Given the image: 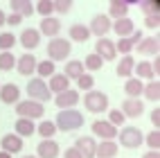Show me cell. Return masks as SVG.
<instances>
[{"label": "cell", "instance_id": "6da1fadb", "mask_svg": "<svg viewBox=\"0 0 160 158\" xmlns=\"http://www.w3.org/2000/svg\"><path fill=\"white\" fill-rule=\"evenodd\" d=\"M83 124V115L79 111H74V109H68V111H59L57 115V122L54 126L61 131H74V129H79V126Z\"/></svg>", "mask_w": 160, "mask_h": 158}, {"label": "cell", "instance_id": "7a4b0ae2", "mask_svg": "<svg viewBox=\"0 0 160 158\" xmlns=\"http://www.w3.org/2000/svg\"><path fill=\"white\" fill-rule=\"evenodd\" d=\"M16 113L20 115V118H25V120H38V118H43L45 106L38 104V102H34V99H25V102L16 104Z\"/></svg>", "mask_w": 160, "mask_h": 158}, {"label": "cell", "instance_id": "3957f363", "mask_svg": "<svg viewBox=\"0 0 160 158\" xmlns=\"http://www.w3.org/2000/svg\"><path fill=\"white\" fill-rule=\"evenodd\" d=\"M70 52H72L70 41H66V38H52L48 43V57H50L52 63L54 61H66V57Z\"/></svg>", "mask_w": 160, "mask_h": 158}, {"label": "cell", "instance_id": "277c9868", "mask_svg": "<svg viewBox=\"0 0 160 158\" xmlns=\"http://www.w3.org/2000/svg\"><path fill=\"white\" fill-rule=\"evenodd\" d=\"M83 104H86V109L90 113H102L108 109V97L99 90H88L86 97H83Z\"/></svg>", "mask_w": 160, "mask_h": 158}, {"label": "cell", "instance_id": "5b68a950", "mask_svg": "<svg viewBox=\"0 0 160 158\" xmlns=\"http://www.w3.org/2000/svg\"><path fill=\"white\" fill-rule=\"evenodd\" d=\"M120 142L126 147V149H135V147H140L144 142V135H142V131L138 129V126H124L120 131Z\"/></svg>", "mask_w": 160, "mask_h": 158}, {"label": "cell", "instance_id": "8992f818", "mask_svg": "<svg viewBox=\"0 0 160 158\" xmlns=\"http://www.w3.org/2000/svg\"><path fill=\"white\" fill-rule=\"evenodd\" d=\"M27 93H29V99H34V102H48L52 97V93L48 88V84L43 79H29L27 84Z\"/></svg>", "mask_w": 160, "mask_h": 158}, {"label": "cell", "instance_id": "52a82bcc", "mask_svg": "<svg viewBox=\"0 0 160 158\" xmlns=\"http://www.w3.org/2000/svg\"><path fill=\"white\" fill-rule=\"evenodd\" d=\"M95 54H97L102 61H113V59L117 57V52H115V43L102 36V38L97 41V45H95Z\"/></svg>", "mask_w": 160, "mask_h": 158}, {"label": "cell", "instance_id": "ba28073f", "mask_svg": "<svg viewBox=\"0 0 160 158\" xmlns=\"http://www.w3.org/2000/svg\"><path fill=\"white\" fill-rule=\"evenodd\" d=\"M90 126H92V133H95V135H99V138H104V140H113L115 135H117V126H113L111 122L95 120Z\"/></svg>", "mask_w": 160, "mask_h": 158}, {"label": "cell", "instance_id": "9c48e42d", "mask_svg": "<svg viewBox=\"0 0 160 158\" xmlns=\"http://www.w3.org/2000/svg\"><path fill=\"white\" fill-rule=\"evenodd\" d=\"M95 147H97V142L90 135H83V138L74 140V149L81 154V158H95Z\"/></svg>", "mask_w": 160, "mask_h": 158}, {"label": "cell", "instance_id": "30bf717a", "mask_svg": "<svg viewBox=\"0 0 160 158\" xmlns=\"http://www.w3.org/2000/svg\"><path fill=\"white\" fill-rule=\"evenodd\" d=\"M36 63H38V61H36V57L27 52V54H23V57L16 61V70H18L23 77H29L32 72H36Z\"/></svg>", "mask_w": 160, "mask_h": 158}, {"label": "cell", "instance_id": "8fae6325", "mask_svg": "<svg viewBox=\"0 0 160 158\" xmlns=\"http://www.w3.org/2000/svg\"><path fill=\"white\" fill-rule=\"evenodd\" d=\"M111 29V18L108 16H104V14H97V16H92V23L88 27L90 34H97L102 38V34H106V32Z\"/></svg>", "mask_w": 160, "mask_h": 158}, {"label": "cell", "instance_id": "7c38bea8", "mask_svg": "<svg viewBox=\"0 0 160 158\" xmlns=\"http://www.w3.org/2000/svg\"><path fill=\"white\" fill-rule=\"evenodd\" d=\"M54 102H57V106H61V111H68L70 106H74V104L79 102V93H77V90H72V88H68V90L59 93Z\"/></svg>", "mask_w": 160, "mask_h": 158}, {"label": "cell", "instance_id": "4fadbf2b", "mask_svg": "<svg viewBox=\"0 0 160 158\" xmlns=\"http://www.w3.org/2000/svg\"><path fill=\"white\" fill-rule=\"evenodd\" d=\"M0 145H2L5 154L12 156V154H18L20 149H23V138H18L16 133H7V135H2V142Z\"/></svg>", "mask_w": 160, "mask_h": 158}, {"label": "cell", "instance_id": "5bb4252c", "mask_svg": "<svg viewBox=\"0 0 160 158\" xmlns=\"http://www.w3.org/2000/svg\"><path fill=\"white\" fill-rule=\"evenodd\" d=\"M0 99L5 104H18L20 99V88L16 84H5V86H0Z\"/></svg>", "mask_w": 160, "mask_h": 158}, {"label": "cell", "instance_id": "9a60e30c", "mask_svg": "<svg viewBox=\"0 0 160 158\" xmlns=\"http://www.w3.org/2000/svg\"><path fill=\"white\" fill-rule=\"evenodd\" d=\"M20 43H23L25 50H34L38 43H41V32L38 29H25L23 34H20Z\"/></svg>", "mask_w": 160, "mask_h": 158}, {"label": "cell", "instance_id": "2e32d148", "mask_svg": "<svg viewBox=\"0 0 160 158\" xmlns=\"http://www.w3.org/2000/svg\"><path fill=\"white\" fill-rule=\"evenodd\" d=\"M144 113V106L140 99H126L122 104V115L124 118H138V115Z\"/></svg>", "mask_w": 160, "mask_h": 158}, {"label": "cell", "instance_id": "e0dca14e", "mask_svg": "<svg viewBox=\"0 0 160 158\" xmlns=\"http://www.w3.org/2000/svg\"><path fill=\"white\" fill-rule=\"evenodd\" d=\"M48 88H50V93H63V90H68L70 88V79L66 77V75H52L50 77V84H48Z\"/></svg>", "mask_w": 160, "mask_h": 158}, {"label": "cell", "instance_id": "ac0fdd59", "mask_svg": "<svg viewBox=\"0 0 160 158\" xmlns=\"http://www.w3.org/2000/svg\"><path fill=\"white\" fill-rule=\"evenodd\" d=\"M38 158H57L59 156V145L54 140H43L38 142Z\"/></svg>", "mask_w": 160, "mask_h": 158}, {"label": "cell", "instance_id": "d6986e66", "mask_svg": "<svg viewBox=\"0 0 160 158\" xmlns=\"http://www.w3.org/2000/svg\"><path fill=\"white\" fill-rule=\"evenodd\" d=\"M41 32H43V34H48V36H52V38H57V34L61 32L59 18H52V16L43 18V20H41Z\"/></svg>", "mask_w": 160, "mask_h": 158}, {"label": "cell", "instance_id": "ffe728a7", "mask_svg": "<svg viewBox=\"0 0 160 158\" xmlns=\"http://www.w3.org/2000/svg\"><path fill=\"white\" fill-rule=\"evenodd\" d=\"M115 154H117V142L113 140H104L95 147V156L99 158H115Z\"/></svg>", "mask_w": 160, "mask_h": 158}, {"label": "cell", "instance_id": "44dd1931", "mask_svg": "<svg viewBox=\"0 0 160 158\" xmlns=\"http://www.w3.org/2000/svg\"><path fill=\"white\" fill-rule=\"evenodd\" d=\"M111 27L115 29V34H120V38H129V34H133V20L129 16L115 20V25H111Z\"/></svg>", "mask_w": 160, "mask_h": 158}, {"label": "cell", "instance_id": "7402d4cb", "mask_svg": "<svg viewBox=\"0 0 160 158\" xmlns=\"http://www.w3.org/2000/svg\"><path fill=\"white\" fill-rule=\"evenodd\" d=\"M14 126H16V135H18V138H29V135L36 131L34 122H32V120H25V118H20Z\"/></svg>", "mask_w": 160, "mask_h": 158}, {"label": "cell", "instance_id": "603a6c76", "mask_svg": "<svg viewBox=\"0 0 160 158\" xmlns=\"http://www.w3.org/2000/svg\"><path fill=\"white\" fill-rule=\"evenodd\" d=\"M126 12H129L126 0H113V3L108 5V14L115 16L117 20H120V18H126ZM111 16H108V18H111Z\"/></svg>", "mask_w": 160, "mask_h": 158}, {"label": "cell", "instance_id": "cb8c5ba5", "mask_svg": "<svg viewBox=\"0 0 160 158\" xmlns=\"http://www.w3.org/2000/svg\"><path fill=\"white\" fill-rule=\"evenodd\" d=\"M158 38L156 36H149V38H142L140 43H138V52L140 54H156L158 52Z\"/></svg>", "mask_w": 160, "mask_h": 158}, {"label": "cell", "instance_id": "d4e9b609", "mask_svg": "<svg viewBox=\"0 0 160 158\" xmlns=\"http://www.w3.org/2000/svg\"><path fill=\"white\" fill-rule=\"evenodd\" d=\"M133 68H135V61H133V57L131 54H126L120 63H117V77H131V72H133Z\"/></svg>", "mask_w": 160, "mask_h": 158}, {"label": "cell", "instance_id": "484cf974", "mask_svg": "<svg viewBox=\"0 0 160 158\" xmlns=\"http://www.w3.org/2000/svg\"><path fill=\"white\" fill-rule=\"evenodd\" d=\"M70 38L72 41H79V43H86V41L90 38V32H88V27L86 25H72L70 27Z\"/></svg>", "mask_w": 160, "mask_h": 158}, {"label": "cell", "instance_id": "4316f807", "mask_svg": "<svg viewBox=\"0 0 160 158\" xmlns=\"http://www.w3.org/2000/svg\"><path fill=\"white\" fill-rule=\"evenodd\" d=\"M12 9H14V14H18V16H29L32 12H34V5L29 3V0H14L12 3Z\"/></svg>", "mask_w": 160, "mask_h": 158}, {"label": "cell", "instance_id": "83f0119b", "mask_svg": "<svg viewBox=\"0 0 160 158\" xmlns=\"http://www.w3.org/2000/svg\"><path fill=\"white\" fill-rule=\"evenodd\" d=\"M68 79H79L83 75V63L81 61H68L66 63V72H63Z\"/></svg>", "mask_w": 160, "mask_h": 158}, {"label": "cell", "instance_id": "f1b7e54d", "mask_svg": "<svg viewBox=\"0 0 160 158\" xmlns=\"http://www.w3.org/2000/svg\"><path fill=\"white\" fill-rule=\"evenodd\" d=\"M142 81L140 79H126V86H124V90H126V95H129V99H138V95L142 93Z\"/></svg>", "mask_w": 160, "mask_h": 158}, {"label": "cell", "instance_id": "f546056e", "mask_svg": "<svg viewBox=\"0 0 160 158\" xmlns=\"http://www.w3.org/2000/svg\"><path fill=\"white\" fill-rule=\"evenodd\" d=\"M142 93L147 95V99L158 102V99H160V84H158V81H149L147 86L142 88Z\"/></svg>", "mask_w": 160, "mask_h": 158}, {"label": "cell", "instance_id": "4dcf8cb0", "mask_svg": "<svg viewBox=\"0 0 160 158\" xmlns=\"http://www.w3.org/2000/svg\"><path fill=\"white\" fill-rule=\"evenodd\" d=\"M38 133H41V138L43 140H52V135L57 133V126H54V122H41L38 124Z\"/></svg>", "mask_w": 160, "mask_h": 158}, {"label": "cell", "instance_id": "1f68e13d", "mask_svg": "<svg viewBox=\"0 0 160 158\" xmlns=\"http://www.w3.org/2000/svg\"><path fill=\"white\" fill-rule=\"evenodd\" d=\"M14 66H16V59H14L12 52H0V70L9 72Z\"/></svg>", "mask_w": 160, "mask_h": 158}, {"label": "cell", "instance_id": "d6a6232c", "mask_svg": "<svg viewBox=\"0 0 160 158\" xmlns=\"http://www.w3.org/2000/svg\"><path fill=\"white\" fill-rule=\"evenodd\" d=\"M54 63H52V61H38L36 63V72H38V75L41 77H52V75H54Z\"/></svg>", "mask_w": 160, "mask_h": 158}, {"label": "cell", "instance_id": "836d02e7", "mask_svg": "<svg viewBox=\"0 0 160 158\" xmlns=\"http://www.w3.org/2000/svg\"><path fill=\"white\" fill-rule=\"evenodd\" d=\"M138 72V77H144V79H153V70H151V63L149 61H140L138 66L133 68Z\"/></svg>", "mask_w": 160, "mask_h": 158}, {"label": "cell", "instance_id": "e575fe53", "mask_svg": "<svg viewBox=\"0 0 160 158\" xmlns=\"http://www.w3.org/2000/svg\"><path fill=\"white\" fill-rule=\"evenodd\" d=\"M102 66H104V61L95 54V52L86 57V68H88V70H102Z\"/></svg>", "mask_w": 160, "mask_h": 158}, {"label": "cell", "instance_id": "d590c367", "mask_svg": "<svg viewBox=\"0 0 160 158\" xmlns=\"http://www.w3.org/2000/svg\"><path fill=\"white\" fill-rule=\"evenodd\" d=\"M14 43H16V36L14 34H0V50L9 52L14 48Z\"/></svg>", "mask_w": 160, "mask_h": 158}, {"label": "cell", "instance_id": "8d00e7d4", "mask_svg": "<svg viewBox=\"0 0 160 158\" xmlns=\"http://www.w3.org/2000/svg\"><path fill=\"white\" fill-rule=\"evenodd\" d=\"M34 9H36V12L43 16V18H48V16L52 14V3H50V0H41V3L34 5Z\"/></svg>", "mask_w": 160, "mask_h": 158}, {"label": "cell", "instance_id": "74e56055", "mask_svg": "<svg viewBox=\"0 0 160 158\" xmlns=\"http://www.w3.org/2000/svg\"><path fill=\"white\" fill-rule=\"evenodd\" d=\"M70 9H72V3H70V0H57V3H52V12L68 14Z\"/></svg>", "mask_w": 160, "mask_h": 158}, {"label": "cell", "instance_id": "f35d334b", "mask_svg": "<svg viewBox=\"0 0 160 158\" xmlns=\"http://www.w3.org/2000/svg\"><path fill=\"white\" fill-rule=\"evenodd\" d=\"M144 142L151 147V151H158V147H160V133H158V129L149 133L147 138H144Z\"/></svg>", "mask_w": 160, "mask_h": 158}, {"label": "cell", "instance_id": "ab89813d", "mask_svg": "<svg viewBox=\"0 0 160 158\" xmlns=\"http://www.w3.org/2000/svg\"><path fill=\"white\" fill-rule=\"evenodd\" d=\"M133 48H135V45H133V41H131V38H120V43L115 45V52H124V57H126Z\"/></svg>", "mask_w": 160, "mask_h": 158}, {"label": "cell", "instance_id": "60d3db41", "mask_svg": "<svg viewBox=\"0 0 160 158\" xmlns=\"http://www.w3.org/2000/svg\"><path fill=\"white\" fill-rule=\"evenodd\" d=\"M140 7L144 9V16H158V3H151V0H142Z\"/></svg>", "mask_w": 160, "mask_h": 158}, {"label": "cell", "instance_id": "b9f144b4", "mask_svg": "<svg viewBox=\"0 0 160 158\" xmlns=\"http://www.w3.org/2000/svg\"><path fill=\"white\" fill-rule=\"evenodd\" d=\"M77 84H79V88H83V90H90V88L95 86V79H92L90 75H81V77L77 79Z\"/></svg>", "mask_w": 160, "mask_h": 158}, {"label": "cell", "instance_id": "7bdbcfd3", "mask_svg": "<svg viewBox=\"0 0 160 158\" xmlns=\"http://www.w3.org/2000/svg\"><path fill=\"white\" fill-rule=\"evenodd\" d=\"M124 120H126V118L122 115V111H120V109L111 111V115H108V122H111L113 126H115V124H124Z\"/></svg>", "mask_w": 160, "mask_h": 158}, {"label": "cell", "instance_id": "ee69618b", "mask_svg": "<svg viewBox=\"0 0 160 158\" xmlns=\"http://www.w3.org/2000/svg\"><path fill=\"white\" fill-rule=\"evenodd\" d=\"M20 20H23V16H18V14H12V16H7V18H5V23H9V25L14 27V25H18V23H20Z\"/></svg>", "mask_w": 160, "mask_h": 158}, {"label": "cell", "instance_id": "f6af8a7d", "mask_svg": "<svg viewBox=\"0 0 160 158\" xmlns=\"http://www.w3.org/2000/svg\"><path fill=\"white\" fill-rule=\"evenodd\" d=\"M144 23H147V27H158V25H160V18H158V16H147Z\"/></svg>", "mask_w": 160, "mask_h": 158}, {"label": "cell", "instance_id": "bcb514c9", "mask_svg": "<svg viewBox=\"0 0 160 158\" xmlns=\"http://www.w3.org/2000/svg\"><path fill=\"white\" fill-rule=\"evenodd\" d=\"M63 158H81V154L77 151V149H74V147H72V149H66V154H63Z\"/></svg>", "mask_w": 160, "mask_h": 158}, {"label": "cell", "instance_id": "7dc6e473", "mask_svg": "<svg viewBox=\"0 0 160 158\" xmlns=\"http://www.w3.org/2000/svg\"><path fill=\"white\" fill-rule=\"evenodd\" d=\"M129 38L133 41V45H138V43H140V41H142V32H140V29H138V32H133V34H131Z\"/></svg>", "mask_w": 160, "mask_h": 158}, {"label": "cell", "instance_id": "c3c4849f", "mask_svg": "<svg viewBox=\"0 0 160 158\" xmlns=\"http://www.w3.org/2000/svg\"><path fill=\"white\" fill-rule=\"evenodd\" d=\"M151 122L156 124V129H158V124H160V111H158V109L151 113Z\"/></svg>", "mask_w": 160, "mask_h": 158}, {"label": "cell", "instance_id": "681fc988", "mask_svg": "<svg viewBox=\"0 0 160 158\" xmlns=\"http://www.w3.org/2000/svg\"><path fill=\"white\" fill-rule=\"evenodd\" d=\"M144 158H160V154L158 151H149V154H144Z\"/></svg>", "mask_w": 160, "mask_h": 158}, {"label": "cell", "instance_id": "f907efd6", "mask_svg": "<svg viewBox=\"0 0 160 158\" xmlns=\"http://www.w3.org/2000/svg\"><path fill=\"white\" fill-rule=\"evenodd\" d=\"M5 18H7V16H5L2 12H0V27H2V25H5Z\"/></svg>", "mask_w": 160, "mask_h": 158}, {"label": "cell", "instance_id": "816d5d0a", "mask_svg": "<svg viewBox=\"0 0 160 158\" xmlns=\"http://www.w3.org/2000/svg\"><path fill=\"white\" fill-rule=\"evenodd\" d=\"M0 158H12L9 154H5V151H0Z\"/></svg>", "mask_w": 160, "mask_h": 158}, {"label": "cell", "instance_id": "f5cc1de1", "mask_svg": "<svg viewBox=\"0 0 160 158\" xmlns=\"http://www.w3.org/2000/svg\"><path fill=\"white\" fill-rule=\"evenodd\" d=\"M23 158H36V156H23Z\"/></svg>", "mask_w": 160, "mask_h": 158}]
</instances>
